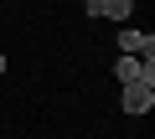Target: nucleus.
<instances>
[{
  "mask_svg": "<svg viewBox=\"0 0 155 139\" xmlns=\"http://www.w3.org/2000/svg\"><path fill=\"white\" fill-rule=\"evenodd\" d=\"M155 108V88L150 83H129L124 88V113H150Z\"/></svg>",
  "mask_w": 155,
  "mask_h": 139,
  "instance_id": "f257e3e1",
  "label": "nucleus"
},
{
  "mask_svg": "<svg viewBox=\"0 0 155 139\" xmlns=\"http://www.w3.org/2000/svg\"><path fill=\"white\" fill-rule=\"evenodd\" d=\"M114 77H119L124 88H129V83H145V62H140V57H119V62H114Z\"/></svg>",
  "mask_w": 155,
  "mask_h": 139,
  "instance_id": "f03ea898",
  "label": "nucleus"
},
{
  "mask_svg": "<svg viewBox=\"0 0 155 139\" xmlns=\"http://www.w3.org/2000/svg\"><path fill=\"white\" fill-rule=\"evenodd\" d=\"M129 11H134V0H98V16L109 21H129Z\"/></svg>",
  "mask_w": 155,
  "mask_h": 139,
  "instance_id": "7ed1b4c3",
  "label": "nucleus"
},
{
  "mask_svg": "<svg viewBox=\"0 0 155 139\" xmlns=\"http://www.w3.org/2000/svg\"><path fill=\"white\" fill-rule=\"evenodd\" d=\"M93 5H98V0H83V11H88V16H93Z\"/></svg>",
  "mask_w": 155,
  "mask_h": 139,
  "instance_id": "20e7f679",
  "label": "nucleus"
}]
</instances>
